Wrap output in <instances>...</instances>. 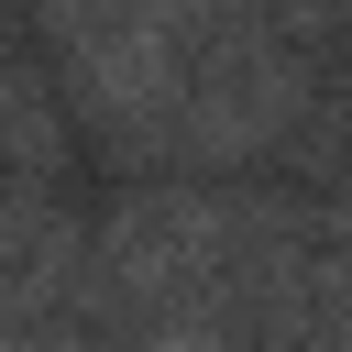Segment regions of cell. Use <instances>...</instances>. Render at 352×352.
Returning a JSON list of instances; mask_svg holds the SVG:
<instances>
[{"instance_id":"1","label":"cell","mask_w":352,"mask_h":352,"mask_svg":"<svg viewBox=\"0 0 352 352\" xmlns=\"http://www.w3.org/2000/svg\"><path fill=\"white\" fill-rule=\"evenodd\" d=\"M0 297H11V275H0Z\"/></svg>"}]
</instances>
